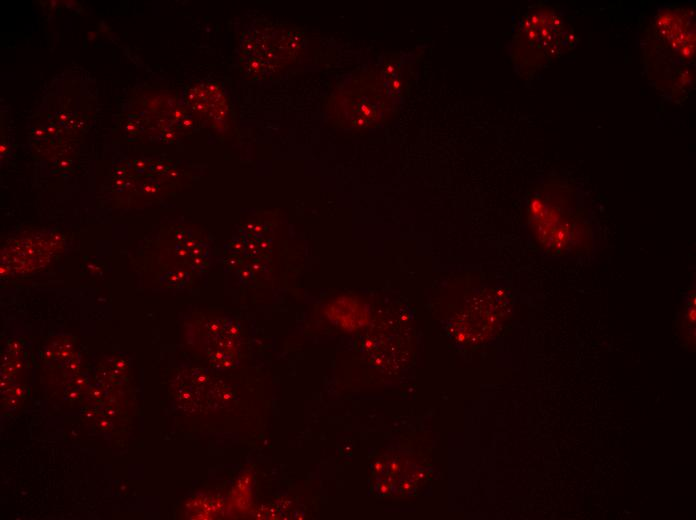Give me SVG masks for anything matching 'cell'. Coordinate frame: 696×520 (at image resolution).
I'll return each instance as SVG.
<instances>
[{"instance_id": "obj_1", "label": "cell", "mask_w": 696, "mask_h": 520, "mask_svg": "<svg viewBox=\"0 0 696 520\" xmlns=\"http://www.w3.org/2000/svg\"><path fill=\"white\" fill-rule=\"evenodd\" d=\"M575 189L560 183L539 191L532 199L529 223L539 247L556 259H572L592 252L595 229L590 213Z\"/></svg>"}, {"instance_id": "obj_2", "label": "cell", "mask_w": 696, "mask_h": 520, "mask_svg": "<svg viewBox=\"0 0 696 520\" xmlns=\"http://www.w3.org/2000/svg\"><path fill=\"white\" fill-rule=\"evenodd\" d=\"M574 33L564 16L550 6H538L519 22L511 41L515 65L525 71L538 69L574 44Z\"/></svg>"}, {"instance_id": "obj_3", "label": "cell", "mask_w": 696, "mask_h": 520, "mask_svg": "<svg viewBox=\"0 0 696 520\" xmlns=\"http://www.w3.org/2000/svg\"><path fill=\"white\" fill-rule=\"evenodd\" d=\"M652 44L660 52V66L668 70L665 86L670 92H685V76H691L694 62V13L684 8L661 11L652 23ZM654 46V47H655Z\"/></svg>"}, {"instance_id": "obj_4", "label": "cell", "mask_w": 696, "mask_h": 520, "mask_svg": "<svg viewBox=\"0 0 696 520\" xmlns=\"http://www.w3.org/2000/svg\"><path fill=\"white\" fill-rule=\"evenodd\" d=\"M186 101L192 110L214 124H221L227 116L225 95L215 82H204L191 87L186 93Z\"/></svg>"}, {"instance_id": "obj_5", "label": "cell", "mask_w": 696, "mask_h": 520, "mask_svg": "<svg viewBox=\"0 0 696 520\" xmlns=\"http://www.w3.org/2000/svg\"><path fill=\"white\" fill-rule=\"evenodd\" d=\"M209 355L213 365L229 367L235 358L234 338L238 336L237 328L228 319H216L208 323Z\"/></svg>"}]
</instances>
